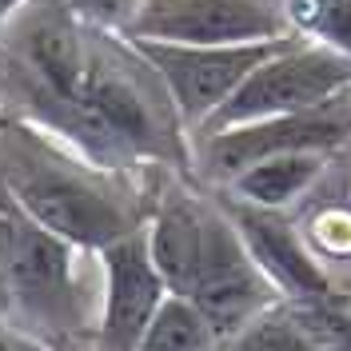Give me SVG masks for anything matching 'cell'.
Masks as SVG:
<instances>
[{
    "label": "cell",
    "instance_id": "6da1fadb",
    "mask_svg": "<svg viewBox=\"0 0 351 351\" xmlns=\"http://www.w3.org/2000/svg\"><path fill=\"white\" fill-rule=\"evenodd\" d=\"M44 136L68 144L104 172H124L136 164H192V136L180 124L156 68L120 32L100 28H92L88 72L72 108Z\"/></svg>",
    "mask_w": 351,
    "mask_h": 351
},
{
    "label": "cell",
    "instance_id": "7a4b0ae2",
    "mask_svg": "<svg viewBox=\"0 0 351 351\" xmlns=\"http://www.w3.org/2000/svg\"><path fill=\"white\" fill-rule=\"evenodd\" d=\"M144 228L168 291L196 304L219 339L271 304H284L219 199H204L184 184H164Z\"/></svg>",
    "mask_w": 351,
    "mask_h": 351
},
{
    "label": "cell",
    "instance_id": "3957f363",
    "mask_svg": "<svg viewBox=\"0 0 351 351\" xmlns=\"http://www.w3.org/2000/svg\"><path fill=\"white\" fill-rule=\"evenodd\" d=\"M108 176L116 172L64 156L24 120L0 128V196L80 252H104L144 228Z\"/></svg>",
    "mask_w": 351,
    "mask_h": 351
},
{
    "label": "cell",
    "instance_id": "277c9868",
    "mask_svg": "<svg viewBox=\"0 0 351 351\" xmlns=\"http://www.w3.org/2000/svg\"><path fill=\"white\" fill-rule=\"evenodd\" d=\"M76 252L80 247L32 223L0 196V304L48 335L80 328Z\"/></svg>",
    "mask_w": 351,
    "mask_h": 351
},
{
    "label": "cell",
    "instance_id": "5b68a950",
    "mask_svg": "<svg viewBox=\"0 0 351 351\" xmlns=\"http://www.w3.org/2000/svg\"><path fill=\"white\" fill-rule=\"evenodd\" d=\"M124 40L156 68V76L164 80L176 112H180L184 132L196 140V132L232 100V92L267 56H276L280 48L295 40V32L252 44H160V40H132V36H124Z\"/></svg>",
    "mask_w": 351,
    "mask_h": 351
},
{
    "label": "cell",
    "instance_id": "8992f818",
    "mask_svg": "<svg viewBox=\"0 0 351 351\" xmlns=\"http://www.w3.org/2000/svg\"><path fill=\"white\" fill-rule=\"evenodd\" d=\"M351 144V88L335 92L331 100L315 104L307 112H287V116H267V120H247L232 124L212 136L196 140V160L216 184H228L243 168L271 160V156L291 152H339Z\"/></svg>",
    "mask_w": 351,
    "mask_h": 351
},
{
    "label": "cell",
    "instance_id": "52a82bcc",
    "mask_svg": "<svg viewBox=\"0 0 351 351\" xmlns=\"http://www.w3.org/2000/svg\"><path fill=\"white\" fill-rule=\"evenodd\" d=\"M351 88V60L331 52L324 44L311 40H295L280 48L276 56H267L247 80H243L232 100L196 132L212 136L219 128L232 124H247V120H267V116H287V112H307L315 104L331 100L335 92Z\"/></svg>",
    "mask_w": 351,
    "mask_h": 351
},
{
    "label": "cell",
    "instance_id": "ba28073f",
    "mask_svg": "<svg viewBox=\"0 0 351 351\" xmlns=\"http://www.w3.org/2000/svg\"><path fill=\"white\" fill-rule=\"evenodd\" d=\"M160 44H252L291 36L284 12L263 0H140L120 32Z\"/></svg>",
    "mask_w": 351,
    "mask_h": 351
},
{
    "label": "cell",
    "instance_id": "9c48e42d",
    "mask_svg": "<svg viewBox=\"0 0 351 351\" xmlns=\"http://www.w3.org/2000/svg\"><path fill=\"white\" fill-rule=\"evenodd\" d=\"M104 263V311L96 328V351H136L160 304L172 295L148 247V228L96 252Z\"/></svg>",
    "mask_w": 351,
    "mask_h": 351
},
{
    "label": "cell",
    "instance_id": "30bf717a",
    "mask_svg": "<svg viewBox=\"0 0 351 351\" xmlns=\"http://www.w3.org/2000/svg\"><path fill=\"white\" fill-rule=\"evenodd\" d=\"M219 204L240 228L243 247L252 252V260L260 263V271L271 280L284 304H339V291L324 271L319 256L307 247L304 232L284 212L256 208L232 196H223Z\"/></svg>",
    "mask_w": 351,
    "mask_h": 351
},
{
    "label": "cell",
    "instance_id": "8fae6325",
    "mask_svg": "<svg viewBox=\"0 0 351 351\" xmlns=\"http://www.w3.org/2000/svg\"><path fill=\"white\" fill-rule=\"evenodd\" d=\"M324 172H328V156L324 152L271 156V160H260V164L243 168L240 176H232V180L223 184V196L256 204V208L284 212L287 204H295Z\"/></svg>",
    "mask_w": 351,
    "mask_h": 351
},
{
    "label": "cell",
    "instance_id": "7c38bea8",
    "mask_svg": "<svg viewBox=\"0 0 351 351\" xmlns=\"http://www.w3.org/2000/svg\"><path fill=\"white\" fill-rule=\"evenodd\" d=\"M216 348H219V335L208 324V315L196 304H188L180 295H168L136 351H216Z\"/></svg>",
    "mask_w": 351,
    "mask_h": 351
},
{
    "label": "cell",
    "instance_id": "4fadbf2b",
    "mask_svg": "<svg viewBox=\"0 0 351 351\" xmlns=\"http://www.w3.org/2000/svg\"><path fill=\"white\" fill-rule=\"evenodd\" d=\"M216 351H324L315 335L304 328L291 304H271L256 319H247L240 331L219 339Z\"/></svg>",
    "mask_w": 351,
    "mask_h": 351
},
{
    "label": "cell",
    "instance_id": "5bb4252c",
    "mask_svg": "<svg viewBox=\"0 0 351 351\" xmlns=\"http://www.w3.org/2000/svg\"><path fill=\"white\" fill-rule=\"evenodd\" d=\"M280 12L300 40L324 44L351 60V0H284Z\"/></svg>",
    "mask_w": 351,
    "mask_h": 351
},
{
    "label": "cell",
    "instance_id": "9a60e30c",
    "mask_svg": "<svg viewBox=\"0 0 351 351\" xmlns=\"http://www.w3.org/2000/svg\"><path fill=\"white\" fill-rule=\"evenodd\" d=\"M304 232L307 247L319 260H348L351 256V208L348 204H328L315 216H307Z\"/></svg>",
    "mask_w": 351,
    "mask_h": 351
},
{
    "label": "cell",
    "instance_id": "2e32d148",
    "mask_svg": "<svg viewBox=\"0 0 351 351\" xmlns=\"http://www.w3.org/2000/svg\"><path fill=\"white\" fill-rule=\"evenodd\" d=\"M324 351H351V311L343 304H291Z\"/></svg>",
    "mask_w": 351,
    "mask_h": 351
},
{
    "label": "cell",
    "instance_id": "e0dca14e",
    "mask_svg": "<svg viewBox=\"0 0 351 351\" xmlns=\"http://www.w3.org/2000/svg\"><path fill=\"white\" fill-rule=\"evenodd\" d=\"M68 12L88 28H100V32H124L140 8V0H60Z\"/></svg>",
    "mask_w": 351,
    "mask_h": 351
},
{
    "label": "cell",
    "instance_id": "ac0fdd59",
    "mask_svg": "<svg viewBox=\"0 0 351 351\" xmlns=\"http://www.w3.org/2000/svg\"><path fill=\"white\" fill-rule=\"evenodd\" d=\"M0 351H44V348L36 339H28V335H16V331L0 328Z\"/></svg>",
    "mask_w": 351,
    "mask_h": 351
},
{
    "label": "cell",
    "instance_id": "d6986e66",
    "mask_svg": "<svg viewBox=\"0 0 351 351\" xmlns=\"http://www.w3.org/2000/svg\"><path fill=\"white\" fill-rule=\"evenodd\" d=\"M24 0H0V24L8 21V16H12V12H16V8H21Z\"/></svg>",
    "mask_w": 351,
    "mask_h": 351
}]
</instances>
